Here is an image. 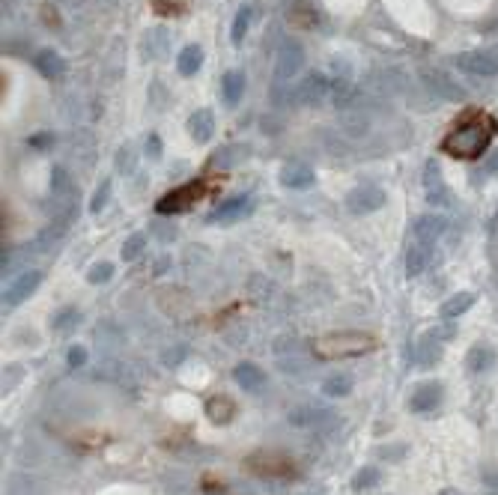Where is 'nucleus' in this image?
<instances>
[{
  "label": "nucleus",
  "instance_id": "obj_1",
  "mask_svg": "<svg viewBox=\"0 0 498 495\" xmlns=\"http://www.w3.org/2000/svg\"><path fill=\"white\" fill-rule=\"evenodd\" d=\"M495 134H498V120L490 111H484V107H466L445 131V138L439 143V152H445L450 158H459V161H477L481 156H486Z\"/></svg>",
  "mask_w": 498,
  "mask_h": 495
},
{
  "label": "nucleus",
  "instance_id": "obj_2",
  "mask_svg": "<svg viewBox=\"0 0 498 495\" xmlns=\"http://www.w3.org/2000/svg\"><path fill=\"white\" fill-rule=\"evenodd\" d=\"M224 185V176L221 173H212L206 179H194V182H185L174 188V191H167L161 200L156 203V212L158 215H183V212H191L197 203L206 200V197L218 194Z\"/></svg>",
  "mask_w": 498,
  "mask_h": 495
},
{
  "label": "nucleus",
  "instance_id": "obj_3",
  "mask_svg": "<svg viewBox=\"0 0 498 495\" xmlns=\"http://www.w3.org/2000/svg\"><path fill=\"white\" fill-rule=\"evenodd\" d=\"M376 349V337L364 335V331H334L325 335L313 344L316 358L322 361H338V358H358Z\"/></svg>",
  "mask_w": 498,
  "mask_h": 495
},
{
  "label": "nucleus",
  "instance_id": "obj_4",
  "mask_svg": "<svg viewBox=\"0 0 498 495\" xmlns=\"http://www.w3.org/2000/svg\"><path fill=\"white\" fill-rule=\"evenodd\" d=\"M245 469L253 472V474H260V478H293L295 474V465L289 456H280V454H266V451H260V454H251L248 460H245Z\"/></svg>",
  "mask_w": 498,
  "mask_h": 495
},
{
  "label": "nucleus",
  "instance_id": "obj_5",
  "mask_svg": "<svg viewBox=\"0 0 498 495\" xmlns=\"http://www.w3.org/2000/svg\"><path fill=\"white\" fill-rule=\"evenodd\" d=\"M382 203H385V191L376 185H361V188H352L346 194V209L355 212V215L376 212V209H382Z\"/></svg>",
  "mask_w": 498,
  "mask_h": 495
},
{
  "label": "nucleus",
  "instance_id": "obj_6",
  "mask_svg": "<svg viewBox=\"0 0 498 495\" xmlns=\"http://www.w3.org/2000/svg\"><path fill=\"white\" fill-rule=\"evenodd\" d=\"M304 66V51L298 42H284L278 51L275 60V78L278 81H293V75H298V69Z\"/></svg>",
  "mask_w": 498,
  "mask_h": 495
},
{
  "label": "nucleus",
  "instance_id": "obj_7",
  "mask_svg": "<svg viewBox=\"0 0 498 495\" xmlns=\"http://www.w3.org/2000/svg\"><path fill=\"white\" fill-rule=\"evenodd\" d=\"M42 281V272H36V268H30V272H24L21 277H15L12 284L3 290V302L9 304V308H15V304H21L27 295H30L36 286H39Z\"/></svg>",
  "mask_w": 498,
  "mask_h": 495
},
{
  "label": "nucleus",
  "instance_id": "obj_8",
  "mask_svg": "<svg viewBox=\"0 0 498 495\" xmlns=\"http://www.w3.org/2000/svg\"><path fill=\"white\" fill-rule=\"evenodd\" d=\"M439 403H442V385L439 382H424V385H418V388L412 391L409 406H412V412H418V415H427V412H436Z\"/></svg>",
  "mask_w": 498,
  "mask_h": 495
},
{
  "label": "nucleus",
  "instance_id": "obj_9",
  "mask_svg": "<svg viewBox=\"0 0 498 495\" xmlns=\"http://www.w3.org/2000/svg\"><path fill=\"white\" fill-rule=\"evenodd\" d=\"M457 66L463 72H468V75H477V78L498 75V60L490 57V54H459Z\"/></svg>",
  "mask_w": 498,
  "mask_h": 495
},
{
  "label": "nucleus",
  "instance_id": "obj_10",
  "mask_svg": "<svg viewBox=\"0 0 498 495\" xmlns=\"http://www.w3.org/2000/svg\"><path fill=\"white\" fill-rule=\"evenodd\" d=\"M325 89H329V81L322 75H307L304 81H298L295 89H293V98L302 105H316L320 98L325 96Z\"/></svg>",
  "mask_w": 498,
  "mask_h": 495
},
{
  "label": "nucleus",
  "instance_id": "obj_11",
  "mask_svg": "<svg viewBox=\"0 0 498 495\" xmlns=\"http://www.w3.org/2000/svg\"><path fill=\"white\" fill-rule=\"evenodd\" d=\"M233 379H236L239 388H245L251 394H260L266 388V373H262V367L251 364V361H242L236 364V370H233Z\"/></svg>",
  "mask_w": 498,
  "mask_h": 495
},
{
  "label": "nucleus",
  "instance_id": "obj_12",
  "mask_svg": "<svg viewBox=\"0 0 498 495\" xmlns=\"http://www.w3.org/2000/svg\"><path fill=\"white\" fill-rule=\"evenodd\" d=\"M33 66H36V72H39L42 78H48V81L66 75V60H63L57 51H51V48H45V51L36 54Z\"/></svg>",
  "mask_w": 498,
  "mask_h": 495
},
{
  "label": "nucleus",
  "instance_id": "obj_13",
  "mask_svg": "<svg viewBox=\"0 0 498 495\" xmlns=\"http://www.w3.org/2000/svg\"><path fill=\"white\" fill-rule=\"evenodd\" d=\"M313 179H316L313 167L304 165V161H293V165H287L284 170H280V182H284L287 188H311Z\"/></svg>",
  "mask_w": 498,
  "mask_h": 495
},
{
  "label": "nucleus",
  "instance_id": "obj_14",
  "mask_svg": "<svg viewBox=\"0 0 498 495\" xmlns=\"http://www.w3.org/2000/svg\"><path fill=\"white\" fill-rule=\"evenodd\" d=\"M430 260H433V245L415 239L412 245H409V254H406V272H409V277L421 275L424 268L430 266Z\"/></svg>",
  "mask_w": 498,
  "mask_h": 495
},
{
  "label": "nucleus",
  "instance_id": "obj_15",
  "mask_svg": "<svg viewBox=\"0 0 498 495\" xmlns=\"http://www.w3.org/2000/svg\"><path fill=\"white\" fill-rule=\"evenodd\" d=\"M206 415H209L212 424H230L233 415H236V403H233L227 394H215L206 403Z\"/></svg>",
  "mask_w": 498,
  "mask_h": 495
},
{
  "label": "nucleus",
  "instance_id": "obj_16",
  "mask_svg": "<svg viewBox=\"0 0 498 495\" xmlns=\"http://www.w3.org/2000/svg\"><path fill=\"white\" fill-rule=\"evenodd\" d=\"M188 131H191V138L197 143L212 140V134H215V116H212V111H206V107L194 111L191 120H188Z\"/></svg>",
  "mask_w": 498,
  "mask_h": 495
},
{
  "label": "nucleus",
  "instance_id": "obj_17",
  "mask_svg": "<svg viewBox=\"0 0 498 495\" xmlns=\"http://www.w3.org/2000/svg\"><path fill=\"white\" fill-rule=\"evenodd\" d=\"M445 218L439 215H421L418 224H415V239L418 242H427V245H436V239L445 233Z\"/></svg>",
  "mask_w": 498,
  "mask_h": 495
},
{
  "label": "nucleus",
  "instance_id": "obj_18",
  "mask_svg": "<svg viewBox=\"0 0 498 495\" xmlns=\"http://www.w3.org/2000/svg\"><path fill=\"white\" fill-rule=\"evenodd\" d=\"M251 209V197H233V200H227V203H221L215 212H209V224H215V221H233V218H239V215H245Z\"/></svg>",
  "mask_w": 498,
  "mask_h": 495
},
{
  "label": "nucleus",
  "instance_id": "obj_19",
  "mask_svg": "<svg viewBox=\"0 0 498 495\" xmlns=\"http://www.w3.org/2000/svg\"><path fill=\"white\" fill-rule=\"evenodd\" d=\"M242 93H245V75H242L239 69H230L227 75H224V81H221V98L233 107V105H239Z\"/></svg>",
  "mask_w": 498,
  "mask_h": 495
},
{
  "label": "nucleus",
  "instance_id": "obj_20",
  "mask_svg": "<svg viewBox=\"0 0 498 495\" xmlns=\"http://www.w3.org/2000/svg\"><path fill=\"white\" fill-rule=\"evenodd\" d=\"M200 66H203V51L197 48V45H185V48L179 51V57H176L179 75L191 78V75H197V69H200Z\"/></svg>",
  "mask_w": 498,
  "mask_h": 495
},
{
  "label": "nucleus",
  "instance_id": "obj_21",
  "mask_svg": "<svg viewBox=\"0 0 498 495\" xmlns=\"http://www.w3.org/2000/svg\"><path fill=\"white\" fill-rule=\"evenodd\" d=\"M495 364V349L492 346H475L472 352H468V358H466V367L472 373H481V370H490V367Z\"/></svg>",
  "mask_w": 498,
  "mask_h": 495
},
{
  "label": "nucleus",
  "instance_id": "obj_22",
  "mask_svg": "<svg viewBox=\"0 0 498 495\" xmlns=\"http://www.w3.org/2000/svg\"><path fill=\"white\" fill-rule=\"evenodd\" d=\"M475 304V295L472 293H459V295H454V299H448L445 304H442V319H457V317H463V313L468 310Z\"/></svg>",
  "mask_w": 498,
  "mask_h": 495
},
{
  "label": "nucleus",
  "instance_id": "obj_23",
  "mask_svg": "<svg viewBox=\"0 0 498 495\" xmlns=\"http://www.w3.org/2000/svg\"><path fill=\"white\" fill-rule=\"evenodd\" d=\"M349 391H352V376L349 373H331L329 379L322 382L325 397H346Z\"/></svg>",
  "mask_w": 498,
  "mask_h": 495
},
{
  "label": "nucleus",
  "instance_id": "obj_24",
  "mask_svg": "<svg viewBox=\"0 0 498 495\" xmlns=\"http://www.w3.org/2000/svg\"><path fill=\"white\" fill-rule=\"evenodd\" d=\"M382 483V472L376 469V465H364V469L355 472V478H352V489L355 492H364V489H373Z\"/></svg>",
  "mask_w": 498,
  "mask_h": 495
},
{
  "label": "nucleus",
  "instance_id": "obj_25",
  "mask_svg": "<svg viewBox=\"0 0 498 495\" xmlns=\"http://www.w3.org/2000/svg\"><path fill=\"white\" fill-rule=\"evenodd\" d=\"M152 12L165 15V18H174V15H185L191 9V0H149Z\"/></svg>",
  "mask_w": 498,
  "mask_h": 495
},
{
  "label": "nucleus",
  "instance_id": "obj_26",
  "mask_svg": "<svg viewBox=\"0 0 498 495\" xmlns=\"http://www.w3.org/2000/svg\"><path fill=\"white\" fill-rule=\"evenodd\" d=\"M248 24H251V6H242L239 12H236V18H233V27H230V39H233V45H242V42H245Z\"/></svg>",
  "mask_w": 498,
  "mask_h": 495
},
{
  "label": "nucleus",
  "instance_id": "obj_27",
  "mask_svg": "<svg viewBox=\"0 0 498 495\" xmlns=\"http://www.w3.org/2000/svg\"><path fill=\"white\" fill-rule=\"evenodd\" d=\"M78 322H81V313L75 308H66V310H60L57 317H54L51 328L57 331V335H69L72 328H78Z\"/></svg>",
  "mask_w": 498,
  "mask_h": 495
},
{
  "label": "nucleus",
  "instance_id": "obj_28",
  "mask_svg": "<svg viewBox=\"0 0 498 495\" xmlns=\"http://www.w3.org/2000/svg\"><path fill=\"white\" fill-rule=\"evenodd\" d=\"M436 191L442 194V203H448V188H445V182H442V176H439V167L427 165V194H430V200H436Z\"/></svg>",
  "mask_w": 498,
  "mask_h": 495
},
{
  "label": "nucleus",
  "instance_id": "obj_29",
  "mask_svg": "<svg viewBox=\"0 0 498 495\" xmlns=\"http://www.w3.org/2000/svg\"><path fill=\"white\" fill-rule=\"evenodd\" d=\"M143 245H147V236H143V233H134V236L125 239V245H123V260H125V263L138 260L143 254Z\"/></svg>",
  "mask_w": 498,
  "mask_h": 495
},
{
  "label": "nucleus",
  "instance_id": "obj_30",
  "mask_svg": "<svg viewBox=\"0 0 498 495\" xmlns=\"http://www.w3.org/2000/svg\"><path fill=\"white\" fill-rule=\"evenodd\" d=\"M439 355H442V349H439L436 344H430V340H421V344H418V352H415V361L424 364V367H430V364L439 361Z\"/></svg>",
  "mask_w": 498,
  "mask_h": 495
},
{
  "label": "nucleus",
  "instance_id": "obj_31",
  "mask_svg": "<svg viewBox=\"0 0 498 495\" xmlns=\"http://www.w3.org/2000/svg\"><path fill=\"white\" fill-rule=\"evenodd\" d=\"M111 275H114V266H111V263H96L93 268H90L87 281H90V284H105V281H111Z\"/></svg>",
  "mask_w": 498,
  "mask_h": 495
},
{
  "label": "nucleus",
  "instance_id": "obj_32",
  "mask_svg": "<svg viewBox=\"0 0 498 495\" xmlns=\"http://www.w3.org/2000/svg\"><path fill=\"white\" fill-rule=\"evenodd\" d=\"M66 361H69V367H84L87 364V349L84 346H72L69 355H66Z\"/></svg>",
  "mask_w": 498,
  "mask_h": 495
},
{
  "label": "nucleus",
  "instance_id": "obj_33",
  "mask_svg": "<svg viewBox=\"0 0 498 495\" xmlns=\"http://www.w3.org/2000/svg\"><path fill=\"white\" fill-rule=\"evenodd\" d=\"M376 454H379V456H388V460H403L406 447H403V445H400V447H379Z\"/></svg>",
  "mask_w": 498,
  "mask_h": 495
},
{
  "label": "nucleus",
  "instance_id": "obj_34",
  "mask_svg": "<svg viewBox=\"0 0 498 495\" xmlns=\"http://www.w3.org/2000/svg\"><path fill=\"white\" fill-rule=\"evenodd\" d=\"M107 191H111V182H105V185L96 191V200H93V206H90V209H93V212H98V209H102V206H105V197H107Z\"/></svg>",
  "mask_w": 498,
  "mask_h": 495
},
{
  "label": "nucleus",
  "instance_id": "obj_35",
  "mask_svg": "<svg viewBox=\"0 0 498 495\" xmlns=\"http://www.w3.org/2000/svg\"><path fill=\"white\" fill-rule=\"evenodd\" d=\"M295 12L302 15V18H295V24H298V27H307V24L313 21V15H311V6H307V3H302V6L295 9Z\"/></svg>",
  "mask_w": 498,
  "mask_h": 495
},
{
  "label": "nucleus",
  "instance_id": "obj_36",
  "mask_svg": "<svg viewBox=\"0 0 498 495\" xmlns=\"http://www.w3.org/2000/svg\"><path fill=\"white\" fill-rule=\"evenodd\" d=\"M185 355V349H179V352H165V364H179Z\"/></svg>",
  "mask_w": 498,
  "mask_h": 495
},
{
  "label": "nucleus",
  "instance_id": "obj_37",
  "mask_svg": "<svg viewBox=\"0 0 498 495\" xmlns=\"http://www.w3.org/2000/svg\"><path fill=\"white\" fill-rule=\"evenodd\" d=\"M439 495H463V492L454 489V487H445V489H439Z\"/></svg>",
  "mask_w": 498,
  "mask_h": 495
},
{
  "label": "nucleus",
  "instance_id": "obj_38",
  "mask_svg": "<svg viewBox=\"0 0 498 495\" xmlns=\"http://www.w3.org/2000/svg\"><path fill=\"white\" fill-rule=\"evenodd\" d=\"M107 3H114V0H107Z\"/></svg>",
  "mask_w": 498,
  "mask_h": 495
}]
</instances>
